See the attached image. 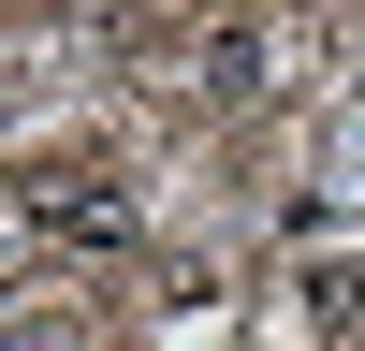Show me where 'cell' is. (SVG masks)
I'll return each mask as SVG.
<instances>
[{
  "label": "cell",
  "instance_id": "2",
  "mask_svg": "<svg viewBox=\"0 0 365 351\" xmlns=\"http://www.w3.org/2000/svg\"><path fill=\"white\" fill-rule=\"evenodd\" d=\"M292 292H307V322H322V337H351V322H365V249H322Z\"/></svg>",
  "mask_w": 365,
  "mask_h": 351
},
{
  "label": "cell",
  "instance_id": "1",
  "mask_svg": "<svg viewBox=\"0 0 365 351\" xmlns=\"http://www.w3.org/2000/svg\"><path fill=\"white\" fill-rule=\"evenodd\" d=\"M29 234H58V249H132V205H117V190H29Z\"/></svg>",
  "mask_w": 365,
  "mask_h": 351
},
{
  "label": "cell",
  "instance_id": "3",
  "mask_svg": "<svg viewBox=\"0 0 365 351\" xmlns=\"http://www.w3.org/2000/svg\"><path fill=\"white\" fill-rule=\"evenodd\" d=\"M263 73H278V44H263V29H205V88H220V103H249Z\"/></svg>",
  "mask_w": 365,
  "mask_h": 351
}]
</instances>
